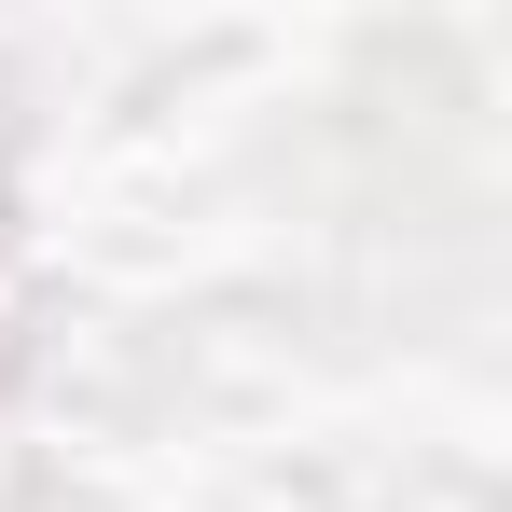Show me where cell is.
Segmentation results:
<instances>
[{
    "label": "cell",
    "mask_w": 512,
    "mask_h": 512,
    "mask_svg": "<svg viewBox=\"0 0 512 512\" xmlns=\"http://www.w3.org/2000/svg\"><path fill=\"white\" fill-rule=\"evenodd\" d=\"M28 374V222H14V125H0V402Z\"/></svg>",
    "instance_id": "cell-1"
}]
</instances>
